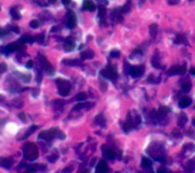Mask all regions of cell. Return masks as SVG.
Returning <instances> with one entry per match:
<instances>
[{
	"instance_id": "obj_1",
	"label": "cell",
	"mask_w": 195,
	"mask_h": 173,
	"mask_svg": "<svg viewBox=\"0 0 195 173\" xmlns=\"http://www.w3.org/2000/svg\"><path fill=\"white\" fill-rule=\"evenodd\" d=\"M55 138H65V134L61 133L57 128H52L50 130H43V132L39 133V139H44V141H51V139Z\"/></svg>"
},
{
	"instance_id": "obj_2",
	"label": "cell",
	"mask_w": 195,
	"mask_h": 173,
	"mask_svg": "<svg viewBox=\"0 0 195 173\" xmlns=\"http://www.w3.org/2000/svg\"><path fill=\"white\" fill-rule=\"evenodd\" d=\"M38 147H37V145L35 143H31V142H29V143H26V145L24 146V156H25V159L26 160H29V161H34V160H37L38 159Z\"/></svg>"
},
{
	"instance_id": "obj_3",
	"label": "cell",
	"mask_w": 195,
	"mask_h": 173,
	"mask_svg": "<svg viewBox=\"0 0 195 173\" xmlns=\"http://www.w3.org/2000/svg\"><path fill=\"white\" fill-rule=\"evenodd\" d=\"M56 85L58 86V94H60L61 96H68L70 93V82H68V81L65 80H56Z\"/></svg>"
},
{
	"instance_id": "obj_4",
	"label": "cell",
	"mask_w": 195,
	"mask_h": 173,
	"mask_svg": "<svg viewBox=\"0 0 195 173\" xmlns=\"http://www.w3.org/2000/svg\"><path fill=\"white\" fill-rule=\"evenodd\" d=\"M100 76L115 82V81L117 80V70H116L115 67H110V65H108V67L104 68V69L100 72Z\"/></svg>"
},
{
	"instance_id": "obj_5",
	"label": "cell",
	"mask_w": 195,
	"mask_h": 173,
	"mask_svg": "<svg viewBox=\"0 0 195 173\" xmlns=\"http://www.w3.org/2000/svg\"><path fill=\"white\" fill-rule=\"evenodd\" d=\"M38 60H39V67H40V69H43L44 72H47V73H50V74L53 73L52 64L47 60V57H46L44 55H38Z\"/></svg>"
},
{
	"instance_id": "obj_6",
	"label": "cell",
	"mask_w": 195,
	"mask_h": 173,
	"mask_svg": "<svg viewBox=\"0 0 195 173\" xmlns=\"http://www.w3.org/2000/svg\"><path fill=\"white\" fill-rule=\"evenodd\" d=\"M65 24L69 29H74L77 26V17L74 14L73 11H68L66 16H65Z\"/></svg>"
},
{
	"instance_id": "obj_7",
	"label": "cell",
	"mask_w": 195,
	"mask_h": 173,
	"mask_svg": "<svg viewBox=\"0 0 195 173\" xmlns=\"http://www.w3.org/2000/svg\"><path fill=\"white\" fill-rule=\"evenodd\" d=\"M130 76L134 78H139L142 77V74L144 73V65H136V67H131L129 70Z\"/></svg>"
},
{
	"instance_id": "obj_8",
	"label": "cell",
	"mask_w": 195,
	"mask_h": 173,
	"mask_svg": "<svg viewBox=\"0 0 195 173\" xmlns=\"http://www.w3.org/2000/svg\"><path fill=\"white\" fill-rule=\"evenodd\" d=\"M103 154H104V158L108 159V160H115L116 158V154H115V150L112 147H108V146H103Z\"/></svg>"
},
{
	"instance_id": "obj_9",
	"label": "cell",
	"mask_w": 195,
	"mask_h": 173,
	"mask_svg": "<svg viewBox=\"0 0 195 173\" xmlns=\"http://www.w3.org/2000/svg\"><path fill=\"white\" fill-rule=\"evenodd\" d=\"M95 173H109V167L105 160H100L98 163V165L95 168Z\"/></svg>"
},
{
	"instance_id": "obj_10",
	"label": "cell",
	"mask_w": 195,
	"mask_h": 173,
	"mask_svg": "<svg viewBox=\"0 0 195 173\" xmlns=\"http://www.w3.org/2000/svg\"><path fill=\"white\" fill-rule=\"evenodd\" d=\"M95 8H96V5H95V3H94L92 0H84L83 4H82V9H83V11L92 12Z\"/></svg>"
},
{
	"instance_id": "obj_11",
	"label": "cell",
	"mask_w": 195,
	"mask_h": 173,
	"mask_svg": "<svg viewBox=\"0 0 195 173\" xmlns=\"http://www.w3.org/2000/svg\"><path fill=\"white\" fill-rule=\"evenodd\" d=\"M186 72V67L185 65H180V67H173L168 72V74H183Z\"/></svg>"
},
{
	"instance_id": "obj_12",
	"label": "cell",
	"mask_w": 195,
	"mask_h": 173,
	"mask_svg": "<svg viewBox=\"0 0 195 173\" xmlns=\"http://www.w3.org/2000/svg\"><path fill=\"white\" fill-rule=\"evenodd\" d=\"M13 164V160L9 158H0V167L3 168H11Z\"/></svg>"
},
{
	"instance_id": "obj_13",
	"label": "cell",
	"mask_w": 195,
	"mask_h": 173,
	"mask_svg": "<svg viewBox=\"0 0 195 173\" xmlns=\"http://www.w3.org/2000/svg\"><path fill=\"white\" fill-rule=\"evenodd\" d=\"M76 48V44H74V42L73 41H70V39H66L65 41V43H64V50L66 51V52H72Z\"/></svg>"
},
{
	"instance_id": "obj_14",
	"label": "cell",
	"mask_w": 195,
	"mask_h": 173,
	"mask_svg": "<svg viewBox=\"0 0 195 173\" xmlns=\"http://www.w3.org/2000/svg\"><path fill=\"white\" fill-rule=\"evenodd\" d=\"M190 104H191V99H190V98H187V96L182 98L180 102H178V106H180V108H186V107H188Z\"/></svg>"
},
{
	"instance_id": "obj_15",
	"label": "cell",
	"mask_w": 195,
	"mask_h": 173,
	"mask_svg": "<svg viewBox=\"0 0 195 173\" xmlns=\"http://www.w3.org/2000/svg\"><path fill=\"white\" fill-rule=\"evenodd\" d=\"M122 9H120V8H117V9H115L113 11V13H112V17H113V20H116V21H120V20L122 18Z\"/></svg>"
},
{
	"instance_id": "obj_16",
	"label": "cell",
	"mask_w": 195,
	"mask_h": 173,
	"mask_svg": "<svg viewBox=\"0 0 195 173\" xmlns=\"http://www.w3.org/2000/svg\"><path fill=\"white\" fill-rule=\"evenodd\" d=\"M81 57L82 59H92L94 57V51H91V50L83 51L82 54H81Z\"/></svg>"
},
{
	"instance_id": "obj_17",
	"label": "cell",
	"mask_w": 195,
	"mask_h": 173,
	"mask_svg": "<svg viewBox=\"0 0 195 173\" xmlns=\"http://www.w3.org/2000/svg\"><path fill=\"white\" fill-rule=\"evenodd\" d=\"M186 122H187L186 115H185V113H181V115L178 116V125H180V126H183Z\"/></svg>"
},
{
	"instance_id": "obj_18",
	"label": "cell",
	"mask_w": 195,
	"mask_h": 173,
	"mask_svg": "<svg viewBox=\"0 0 195 173\" xmlns=\"http://www.w3.org/2000/svg\"><path fill=\"white\" fill-rule=\"evenodd\" d=\"M86 98H87V94L86 93H79V94H77V95H76L74 100H77V102H84V100H86Z\"/></svg>"
},
{
	"instance_id": "obj_19",
	"label": "cell",
	"mask_w": 195,
	"mask_h": 173,
	"mask_svg": "<svg viewBox=\"0 0 195 173\" xmlns=\"http://www.w3.org/2000/svg\"><path fill=\"white\" fill-rule=\"evenodd\" d=\"M151 164H152V161L150 160L148 158H142V167L143 168H151Z\"/></svg>"
},
{
	"instance_id": "obj_20",
	"label": "cell",
	"mask_w": 195,
	"mask_h": 173,
	"mask_svg": "<svg viewBox=\"0 0 195 173\" xmlns=\"http://www.w3.org/2000/svg\"><path fill=\"white\" fill-rule=\"evenodd\" d=\"M95 124H98V125H100V126H104L105 125V120H104V116L103 115H98L96 116V119H95Z\"/></svg>"
},
{
	"instance_id": "obj_21",
	"label": "cell",
	"mask_w": 195,
	"mask_h": 173,
	"mask_svg": "<svg viewBox=\"0 0 195 173\" xmlns=\"http://www.w3.org/2000/svg\"><path fill=\"white\" fill-rule=\"evenodd\" d=\"M194 169H195V163H194V161H188L187 164L185 165V171L188 172V173H190V172H193Z\"/></svg>"
},
{
	"instance_id": "obj_22",
	"label": "cell",
	"mask_w": 195,
	"mask_h": 173,
	"mask_svg": "<svg viewBox=\"0 0 195 173\" xmlns=\"http://www.w3.org/2000/svg\"><path fill=\"white\" fill-rule=\"evenodd\" d=\"M99 18L104 22V18H105V7L100 5V8H99Z\"/></svg>"
},
{
	"instance_id": "obj_23",
	"label": "cell",
	"mask_w": 195,
	"mask_h": 173,
	"mask_svg": "<svg viewBox=\"0 0 195 173\" xmlns=\"http://www.w3.org/2000/svg\"><path fill=\"white\" fill-rule=\"evenodd\" d=\"M11 14H12V18L13 20H18L20 17H21V16H20V12L16 8H12L11 9Z\"/></svg>"
},
{
	"instance_id": "obj_24",
	"label": "cell",
	"mask_w": 195,
	"mask_h": 173,
	"mask_svg": "<svg viewBox=\"0 0 195 173\" xmlns=\"http://www.w3.org/2000/svg\"><path fill=\"white\" fill-rule=\"evenodd\" d=\"M16 76H20V80L24 81V82H29L30 81V76H26V74H21V73H14Z\"/></svg>"
},
{
	"instance_id": "obj_25",
	"label": "cell",
	"mask_w": 195,
	"mask_h": 173,
	"mask_svg": "<svg viewBox=\"0 0 195 173\" xmlns=\"http://www.w3.org/2000/svg\"><path fill=\"white\" fill-rule=\"evenodd\" d=\"M63 63L66 64V65H79L81 61L79 60H64Z\"/></svg>"
},
{
	"instance_id": "obj_26",
	"label": "cell",
	"mask_w": 195,
	"mask_h": 173,
	"mask_svg": "<svg viewBox=\"0 0 195 173\" xmlns=\"http://www.w3.org/2000/svg\"><path fill=\"white\" fill-rule=\"evenodd\" d=\"M29 169H31V171H35V169H46V165L43 164H34V165H30V167H27Z\"/></svg>"
},
{
	"instance_id": "obj_27",
	"label": "cell",
	"mask_w": 195,
	"mask_h": 173,
	"mask_svg": "<svg viewBox=\"0 0 195 173\" xmlns=\"http://www.w3.org/2000/svg\"><path fill=\"white\" fill-rule=\"evenodd\" d=\"M152 65H154L155 68H161L160 64H159V56H157V55L152 57Z\"/></svg>"
},
{
	"instance_id": "obj_28",
	"label": "cell",
	"mask_w": 195,
	"mask_h": 173,
	"mask_svg": "<svg viewBox=\"0 0 195 173\" xmlns=\"http://www.w3.org/2000/svg\"><path fill=\"white\" fill-rule=\"evenodd\" d=\"M156 31H157V25H151V28H150V34H151V37H155Z\"/></svg>"
},
{
	"instance_id": "obj_29",
	"label": "cell",
	"mask_w": 195,
	"mask_h": 173,
	"mask_svg": "<svg viewBox=\"0 0 195 173\" xmlns=\"http://www.w3.org/2000/svg\"><path fill=\"white\" fill-rule=\"evenodd\" d=\"M176 43H187V42H186V39H185L183 38V35H177V38H176Z\"/></svg>"
},
{
	"instance_id": "obj_30",
	"label": "cell",
	"mask_w": 195,
	"mask_h": 173,
	"mask_svg": "<svg viewBox=\"0 0 195 173\" xmlns=\"http://www.w3.org/2000/svg\"><path fill=\"white\" fill-rule=\"evenodd\" d=\"M39 25H40V22H39L38 20H32V21L30 22V28L31 29H37V28H39Z\"/></svg>"
},
{
	"instance_id": "obj_31",
	"label": "cell",
	"mask_w": 195,
	"mask_h": 173,
	"mask_svg": "<svg viewBox=\"0 0 195 173\" xmlns=\"http://www.w3.org/2000/svg\"><path fill=\"white\" fill-rule=\"evenodd\" d=\"M35 129H37V125H32L31 128H30V130H27V132H26V134L24 135V139H25V138H27L29 135H31V134H32V132H34Z\"/></svg>"
},
{
	"instance_id": "obj_32",
	"label": "cell",
	"mask_w": 195,
	"mask_h": 173,
	"mask_svg": "<svg viewBox=\"0 0 195 173\" xmlns=\"http://www.w3.org/2000/svg\"><path fill=\"white\" fill-rule=\"evenodd\" d=\"M190 89H191V83H190V82H187L186 85H183V87H182V90H183L185 93H188V91H190Z\"/></svg>"
},
{
	"instance_id": "obj_33",
	"label": "cell",
	"mask_w": 195,
	"mask_h": 173,
	"mask_svg": "<svg viewBox=\"0 0 195 173\" xmlns=\"http://www.w3.org/2000/svg\"><path fill=\"white\" fill-rule=\"evenodd\" d=\"M25 67L27 68V69H31V68H34V61H32V60H29L27 63H26Z\"/></svg>"
},
{
	"instance_id": "obj_34",
	"label": "cell",
	"mask_w": 195,
	"mask_h": 173,
	"mask_svg": "<svg viewBox=\"0 0 195 173\" xmlns=\"http://www.w3.org/2000/svg\"><path fill=\"white\" fill-rule=\"evenodd\" d=\"M110 56H112V57H118L120 52L118 51H112V52H110Z\"/></svg>"
},
{
	"instance_id": "obj_35",
	"label": "cell",
	"mask_w": 195,
	"mask_h": 173,
	"mask_svg": "<svg viewBox=\"0 0 195 173\" xmlns=\"http://www.w3.org/2000/svg\"><path fill=\"white\" fill-rule=\"evenodd\" d=\"M178 1H180V0H168V4L176 5V4H178Z\"/></svg>"
},
{
	"instance_id": "obj_36",
	"label": "cell",
	"mask_w": 195,
	"mask_h": 173,
	"mask_svg": "<svg viewBox=\"0 0 195 173\" xmlns=\"http://www.w3.org/2000/svg\"><path fill=\"white\" fill-rule=\"evenodd\" d=\"M20 117H21V120H22V121H26V116H25V113H20Z\"/></svg>"
},
{
	"instance_id": "obj_37",
	"label": "cell",
	"mask_w": 195,
	"mask_h": 173,
	"mask_svg": "<svg viewBox=\"0 0 195 173\" xmlns=\"http://www.w3.org/2000/svg\"><path fill=\"white\" fill-rule=\"evenodd\" d=\"M5 30H3V29H0V38H3V37H4V35H5Z\"/></svg>"
},
{
	"instance_id": "obj_38",
	"label": "cell",
	"mask_w": 195,
	"mask_h": 173,
	"mask_svg": "<svg viewBox=\"0 0 195 173\" xmlns=\"http://www.w3.org/2000/svg\"><path fill=\"white\" fill-rule=\"evenodd\" d=\"M61 1H63V4H64V5L70 4V0H61Z\"/></svg>"
},
{
	"instance_id": "obj_39",
	"label": "cell",
	"mask_w": 195,
	"mask_h": 173,
	"mask_svg": "<svg viewBox=\"0 0 195 173\" xmlns=\"http://www.w3.org/2000/svg\"><path fill=\"white\" fill-rule=\"evenodd\" d=\"M159 173H168V171L164 168H161V169H159Z\"/></svg>"
},
{
	"instance_id": "obj_40",
	"label": "cell",
	"mask_w": 195,
	"mask_h": 173,
	"mask_svg": "<svg viewBox=\"0 0 195 173\" xmlns=\"http://www.w3.org/2000/svg\"><path fill=\"white\" fill-rule=\"evenodd\" d=\"M78 173H89V171H87V169H81Z\"/></svg>"
},
{
	"instance_id": "obj_41",
	"label": "cell",
	"mask_w": 195,
	"mask_h": 173,
	"mask_svg": "<svg viewBox=\"0 0 195 173\" xmlns=\"http://www.w3.org/2000/svg\"><path fill=\"white\" fill-rule=\"evenodd\" d=\"M11 30H12V31H14V33H18V31H20V30H18V29H17V28H12V29H11Z\"/></svg>"
},
{
	"instance_id": "obj_42",
	"label": "cell",
	"mask_w": 195,
	"mask_h": 173,
	"mask_svg": "<svg viewBox=\"0 0 195 173\" xmlns=\"http://www.w3.org/2000/svg\"><path fill=\"white\" fill-rule=\"evenodd\" d=\"M190 73H191V76H195V68H194V69H191V70H190Z\"/></svg>"
},
{
	"instance_id": "obj_43",
	"label": "cell",
	"mask_w": 195,
	"mask_h": 173,
	"mask_svg": "<svg viewBox=\"0 0 195 173\" xmlns=\"http://www.w3.org/2000/svg\"><path fill=\"white\" fill-rule=\"evenodd\" d=\"M25 173H35V172H34V171H31V169H29V168H27V171H26Z\"/></svg>"
},
{
	"instance_id": "obj_44",
	"label": "cell",
	"mask_w": 195,
	"mask_h": 173,
	"mask_svg": "<svg viewBox=\"0 0 195 173\" xmlns=\"http://www.w3.org/2000/svg\"><path fill=\"white\" fill-rule=\"evenodd\" d=\"M32 95L37 96V95H38V91H37V90H34V91H32Z\"/></svg>"
},
{
	"instance_id": "obj_45",
	"label": "cell",
	"mask_w": 195,
	"mask_h": 173,
	"mask_svg": "<svg viewBox=\"0 0 195 173\" xmlns=\"http://www.w3.org/2000/svg\"><path fill=\"white\" fill-rule=\"evenodd\" d=\"M58 29H60V28H58V26H55V28L52 29V31H56V30H58Z\"/></svg>"
},
{
	"instance_id": "obj_46",
	"label": "cell",
	"mask_w": 195,
	"mask_h": 173,
	"mask_svg": "<svg viewBox=\"0 0 195 173\" xmlns=\"http://www.w3.org/2000/svg\"><path fill=\"white\" fill-rule=\"evenodd\" d=\"M3 100H4V96H3V95H0V102H3Z\"/></svg>"
},
{
	"instance_id": "obj_47",
	"label": "cell",
	"mask_w": 195,
	"mask_h": 173,
	"mask_svg": "<svg viewBox=\"0 0 195 173\" xmlns=\"http://www.w3.org/2000/svg\"><path fill=\"white\" fill-rule=\"evenodd\" d=\"M193 124H194V126H195V119H194V121H193Z\"/></svg>"
},
{
	"instance_id": "obj_48",
	"label": "cell",
	"mask_w": 195,
	"mask_h": 173,
	"mask_svg": "<svg viewBox=\"0 0 195 173\" xmlns=\"http://www.w3.org/2000/svg\"><path fill=\"white\" fill-rule=\"evenodd\" d=\"M148 173H152V172H151V171H148Z\"/></svg>"
},
{
	"instance_id": "obj_49",
	"label": "cell",
	"mask_w": 195,
	"mask_h": 173,
	"mask_svg": "<svg viewBox=\"0 0 195 173\" xmlns=\"http://www.w3.org/2000/svg\"><path fill=\"white\" fill-rule=\"evenodd\" d=\"M138 173H141V172H138Z\"/></svg>"
},
{
	"instance_id": "obj_50",
	"label": "cell",
	"mask_w": 195,
	"mask_h": 173,
	"mask_svg": "<svg viewBox=\"0 0 195 173\" xmlns=\"http://www.w3.org/2000/svg\"><path fill=\"white\" fill-rule=\"evenodd\" d=\"M117 173H118V172H117Z\"/></svg>"
}]
</instances>
